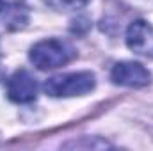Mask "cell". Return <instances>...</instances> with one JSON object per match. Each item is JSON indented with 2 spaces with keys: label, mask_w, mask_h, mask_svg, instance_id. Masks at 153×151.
Here are the masks:
<instances>
[{
  "label": "cell",
  "mask_w": 153,
  "mask_h": 151,
  "mask_svg": "<svg viewBox=\"0 0 153 151\" xmlns=\"http://www.w3.org/2000/svg\"><path fill=\"white\" fill-rule=\"evenodd\" d=\"M0 20L4 25L11 30L25 27L29 16H27V7L22 2H13V0H0Z\"/></svg>",
  "instance_id": "cell-6"
},
{
  "label": "cell",
  "mask_w": 153,
  "mask_h": 151,
  "mask_svg": "<svg viewBox=\"0 0 153 151\" xmlns=\"http://www.w3.org/2000/svg\"><path fill=\"white\" fill-rule=\"evenodd\" d=\"M91 0H45V4L55 11H78Z\"/></svg>",
  "instance_id": "cell-7"
},
{
  "label": "cell",
  "mask_w": 153,
  "mask_h": 151,
  "mask_svg": "<svg viewBox=\"0 0 153 151\" xmlns=\"http://www.w3.org/2000/svg\"><path fill=\"white\" fill-rule=\"evenodd\" d=\"M0 78H2V73H0Z\"/></svg>",
  "instance_id": "cell-8"
},
{
  "label": "cell",
  "mask_w": 153,
  "mask_h": 151,
  "mask_svg": "<svg viewBox=\"0 0 153 151\" xmlns=\"http://www.w3.org/2000/svg\"><path fill=\"white\" fill-rule=\"evenodd\" d=\"M7 96L14 103H30L38 98V82L27 70H18L7 82Z\"/></svg>",
  "instance_id": "cell-4"
},
{
  "label": "cell",
  "mask_w": 153,
  "mask_h": 151,
  "mask_svg": "<svg viewBox=\"0 0 153 151\" xmlns=\"http://www.w3.org/2000/svg\"><path fill=\"white\" fill-rule=\"evenodd\" d=\"M126 46L137 55L153 57V25L144 20H135L126 29Z\"/></svg>",
  "instance_id": "cell-5"
},
{
  "label": "cell",
  "mask_w": 153,
  "mask_h": 151,
  "mask_svg": "<svg viewBox=\"0 0 153 151\" xmlns=\"http://www.w3.org/2000/svg\"><path fill=\"white\" fill-rule=\"evenodd\" d=\"M94 85H96V76L91 71H76L48 78L43 84V89L52 98H71L91 93Z\"/></svg>",
  "instance_id": "cell-2"
},
{
  "label": "cell",
  "mask_w": 153,
  "mask_h": 151,
  "mask_svg": "<svg viewBox=\"0 0 153 151\" xmlns=\"http://www.w3.org/2000/svg\"><path fill=\"white\" fill-rule=\"evenodd\" d=\"M111 80H112V84L123 85V87H144L150 84V73L139 62L123 61L112 68Z\"/></svg>",
  "instance_id": "cell-3"
},
{
  "label": "cell",
  "mask_w": 153,
  "mask_h": 151,
  "mask_svg": "<svg viewBox=\"0 0 153 151\" xmlns=\"http://www.w3.org/2000/svg\"><path fill=\"white\" fill-rule=\"evenodd\" d=\"M73 57H75L73 46L68 44L66 41H61V39H45V41H39L29 52L30 62L38 70H41V71L61 68V66L68 64Z\"/></svg>",
  "instance_id": "cell-1"
}]
</instances>
